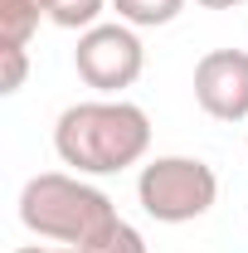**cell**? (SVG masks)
Here are the masks:
<instances>
[{"label": "cell", "instance_id": "obj_3", "mask_svg": "<svg viewBox=\"0 0 248 253\" xmlns=\"http://www.w3.org/2000/svg\"><path fill=\"white\" fill-rule=\"evenodd\" d=\"M219 175L200 156H156L136 175V205L156 224H195L214 210Z\"/></svg>", "mask_w": 248, "mask_h": 253}, {"label": "cell", "instance_id": "obj_4", "mask_svg": "<svg viewBox=\"0 0 248 253\" xmlns=\"http://www.w3.org/2000/svg\"><path fill=\"white\" fill-rule=\"evenodd\" d=\"M73 68L97 97H122V88H131L141 78V68H146L141 34L131 25H122V20H102V25L78 34Z\"/></svg>", "mask_w": 248, "mask_h": 253}, {"label": "cell", "instance_id": "obj_6", "mask_svg": "<svg viewBox=\"0 0 248 253\" xmlns=\"http://www.w3.org/2000/svg\"><path fill=\"white\" fill-rule=\"evenodd\" d=\"M39 20H49V0H0V44L30 49Z\"/></svg>", "mask_w": 248, "mask_h": 253}, {"label": "cell", "instance_id": "obj_1", "mask_svg": "<svg viewBox=\"0 0 248 253\" xmlns=\"http://www.w3.org/2000/svg\"><path fill=\"white\" fill-rule=\"evenodd\" d=\"M54 151L73 175H122L151 151V117L126 97H88L54 122Z\"/></svg>", "mask_w": 248, "mask_h": 253}, {"label": "cell", "instance_id": "obj_11", "mask_svg": "<svg viewBox=\"0 0 248 253\" xmlns=\"http://www.w3.org/2000/svg\"><path fill=\"white\" fill-rule=\"evenodd\" d=\"M15 253H88V249H73V244H25Z\"/></svg>", "mask_w": 248, "mask_h": 253}, {"label": "cell", "instance_id": "obj_9", "mask_svg": "<svg viewBox=\"0 0 248 253\" xmlns=\"http://www.w3.org/2000/svg\"><path fill=\"white\" fill-rule=\"evenodd\" d=\"M88 253H146V239H141V229H136V224L117 219L107 234H97L93 244H88Z\"/></svg>", "mask_w": 248, "mask_h": 253}, {"label": "cell", "instance_id": "obj_2", "mask_svg": "<svg viewBox=\"0 0 248 253\" xmlns=\"http://www.w3.org/2000/svg\"><path fill=\"white\" fill-rule=\"evenodd\" d=\"M117 219L122 214H117L112 195L97 190L88 175H73V170L30 175L25 190H20V224L34 239H44V244L88 249L97 234H107Z\"/></svg>", "mask_w": 248, "mask_h": 253}, {"label": "cell", "instance_id": "obj_7", "mask_svg": "<svg viewBox=\"0 0 248 253\" xmlns=\"http://www.w3.org/2000/svg\"><path fill=\"white\" fill-rule=\"evenodd\" d=\"M112 10L131 30H161V25H170L185 10V0H112Z\"/></svg>", "mask_w": 248, "mask_h": 253}, {"label": "cell", "instance_id": "obj_5", "mask_svg": "<svg viewBox=\"0 0 248 253\" xmlns=\"http://www.w3.org/2000/svg\"><path fill=\"white\" fill-rule=\"evenodd\" d=\"M195 102L214 122H248V49H209L195 63Z\"/></svg>", "mask_w": 248, "mask_h": 253}, {"label": "cell", "instance_id": "obj_12", "mask_svg": "<svg viewBox=\"0 0 248 253\" xmlns=\"http://www.w3.org/2000/svg\"><path fill=\"white\" fill-rule=\"evenodd\" d=\"M195 5H200V10H239L244 0H195Z\"/></svg>", "mask_w": 248, "mask_h": 253}, {"label": "cell", "instance_id": "obj_8", "mask_svg": "<svg viewBox=\"0 0 248 253\" xmlns=\"http://www.w3.org/2000/svg\"><path fill=\"white\" fill-rule=\"evenodd\" d=\"M112 0H49V25H59V30H93L102 25V10H107Z\"/></svg>", "mask_w": 248, "mask_h": 253}, {"label": "cell", "instance_id": "obj_10", "mask_svg": "<svg viewBox=\"0 0 248 253\" xmlns=\"http://www.w3.org/2000/svg\"><path fill=\"white\" fill-rule=\"evenodd\" d=\"M0 59H5L0 93H20V88H25V73H30V54H25L20 44H0Z\"/></svg>", "mask_w": 248, "mask_h": 253}]
</instances>
